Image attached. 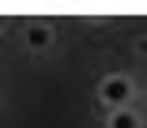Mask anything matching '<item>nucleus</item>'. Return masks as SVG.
<instances>
[{
    "label": "nucleus",
    "instance_id": "f257e3e1",
    "mask_svg": "<svg viewBox=\"0 0 147 128\" xmlns=\"http://www.w3.org/2000/svg\"><path fill=\"white\" fill-rule=\"evenodd\" d=\"M102 98H106L109 106H117V109H125V102L132 98V83H128L125 75H113V79H106V83H102Z\"/></svg>",
    "mask_w": 147,
    "mask_h": 128
},
{
    "label": "nucleus",
    "instance_id": "7ed1b4c3",
    "mask_svg": "<svg viewBox=\"0 0 147 128\" xmlns=\"http://www.w3.org/2000/svg\"><path fill=\"white\" fill-rule=\"evenodd\" d=\"M109 128H140V117L128 109H117V113H109Z\"/></svg>",
    "mask_w": 147,
    "mask_h": 128
},
{
    "label": "nucleus",
    "instance_id": "f03ea898",
    "mask_svg": "<svg viewBox=\"0 0 147 128\" xmlns=\"http://www.w3.org/2000/svg\"><path fill=\"white\" fill-rule=\"evenodd\" d=\"M49 38H53V34H49V26H42V23H34L30 30H26V45H30V49H45Z\"/></svg>",
    "mask_w": 147,
    "mask_h": 128
}]
</instances>
